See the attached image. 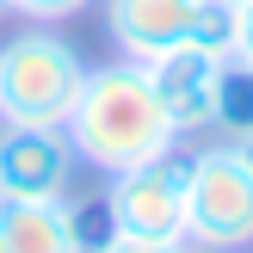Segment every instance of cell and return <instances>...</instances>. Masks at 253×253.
I'll return each mask as SVG.
<instances>
[{
    "label": "cell",
    "instance_id": "obj_1",
    "mask_svg": "<svg viewBox=\"0 0 253 253\" xmlns=\"http://www.w3.org/2000/svg\"><path fill=\"white\" fill-rule=\"evenodd\" d=\"M62 130H68L81 167H99L105 179L179 148V130H173V118H167V105H161V93H155L142 62L86 68L81 99H74Z\"/></svg>",
    "mask_w": 253,
    "mask_h": 253
},
{
    "label": "cell",
    "instance_id": "obj_2",
    "mask_svg": "<svg viewBox=\"0 0 253 253\" xmlns=\"http://www.w3.org/2000/svg\"><path fill=\"white\" fill-rule=\"evenodd\" d=\"M86 62L68 37L49 25H25L19 37L0 43V124H68L81 99Z\"/></svg>",
    "mask_w": 253,
    "mask_h": 253
},
{
    "label": "cell",
    "instance_id": "obj_3",
    "mask_svg": "<svg viewBox=\"0 0 253 253\" xmlns=\"http://www.w3.org/2000/svg\"><path fill=\"white\" fill-rule=\"evenodd\" d=\"M185 247L247 253L253 247V173L235 142L185 155Z\"/></svg>",
    "mask_w": 253,
    "mask_h": 253
},
{
    "label": "cell",
    "instance_id": "obj_4",
    "mask_svg": "<svg viewBox=\"0 0 253 253\" xmlns=\"http://www.w3.org/2000/svg\"><path fill=\"white\" fill-rule=\"evenodd\" d=\"M105 210H111V235H142V241H173L185 247V155L142 161L105 179Z\"/></svg>",
    "mask_w": 253,
    "mask_h": 253
},
{
    "label": "cell",
    "instance_id": "obj_5",
    "mask_svg": "<svg viewBox=\"0 0 253 253\" xmlns=\"http://www.w3.org/2000/svg\"><path fill=\"white\" fill-rule=\"evenodd\" d=\"M74 173H81V155H74L68 130H56V124H0V198H19V204L68 198Z\"/></svg>",
    "mask_w": 253,
    "mask_h": 253
},
{
    "label": "cell",
    "instance_id": "obj_6",
    "mask_svg": "<svg viewBox=\"0 0 253 253\" xmlns=\"http://www.w3.org/2000/svg\"><path fill=\"white\" fill-rule=\"evenodd\" d=\"M142 68H148V81H155V93H161V105H167V118H173L179 136L216 130V99H222V68H229V56H210V49H198V43H179V49H167V56L142 62Z\"/></svg>",
    "mask_w": 253,
    "mask_h": 253
},
{
    "label": "cell",
    "instance_id": "obj_7",
    "mask_svg": "<svg viewBox=\"0 0 253 253\" xmlns=\"http://www.w3.org/2000/svg\"><path fill=\"white\" fill-rule=\"evenodd\" d=\"M192 25H198V0H105V31L124 62H155L192 43Z\"/></svg>",
    "mask_w": 253,
    "mask_h": 253
},
{
    "label": "cell",
    "instance_id": "obj_8",
    "mask_svg": "<svg viewBox=\"0 0 253 253\" xmlns=\"http://www.w3.org/2000/svg\"><path fill=\"white\" fill-rule=\"evenodd\" d=\"M0 253H86L81 222H74V198H0Z\"/></svg>",
    "mask_w": 253,
    "mask_h": 253
},
{
    "label": "cell",
    "instance_id": "obj_9",
    "mask_svg": "<svg viewBox=\"0 0 253 253\" xmlns=\"http://www.w3.org/2000/svg\"><path fill=\"white\" fill-rule=\"evenodd\" d=\"M247 130H253V68L229 56V68H222V99H216V136L222 142H241Z\"/></svg>",
    "mask_w": 253,
    "mask_h": 253
},
{
    "label": "cell",
    "instance_id": "obj_10",
    "mask_svg": "<svg viewBox=\"0 0 253 253\" xmlns=\"http://www.w3.org/2000/svg\"><path fill=\"white\" fill-rule=\"evenodd\" d=\"M192 43L210 49V56H235V0H198Z\"/></svg>",
    "mask_w": 253,
    "mask_h": 253
},
{
    "label": "cell",
    "instance_id": "obj_11",
    "mask_svg": "<svg viewBox=\"0 0 253 253\" xmlns=\"http://www.w3.org/2000/svg\"><path fill=\"white\" fill-rule=\"evenodd\" d=\"M93 0H12V12L19 19H31V25H62V19H74V12H86Z\"/></svg>",
    "mask_w": 253,
    "mask_h": 253
},
{
    "label": "cell",
    "instance_id": "obj_12",
    "mask_svg": "<svg viewBox=\"0 0 253 253\" xmlns=\"http://www.w3.org/2000/svg\"><path fill=\"white\" fill-rule=\"evenodd\" d=\"M93 253H179L173 241H142V235H105Z\"/></svg>",
    "mask_w": 253,
    "mask_h": 253
},
{
    "label": "cell",
    "instance_id": "obj_13",
    "mask_svg": "<svg viewBox=\"0 0 253 253\" xmlns=\"http://www.w3.org/2000/svg\"><path fill=\"white\" fill-rule=\"evenodd\" d=\"M235 62L253 68V0H235Z\"/></svg>",
    "mask_w": 253,
    "mask_h": 253
},
{
    "label": "cell",
    "instance_id": "obj_14",
    "mask_svg": "<svg viewBox=\"0 0 253 253\" xmlns=\"http://www.w3.org/2000/svg\"><path fill=\"white\" fill-rule=\"evenodd\" d=\"M235 155H241V161H247V173H253V130L241 136V142H235Z\"/></svg>",
    "mask_w": 253,
    "mask_h": 253
},
{
    "label": "cell",
    "instance_id": "obj_15",
    "mask_svg": "<svg viewBox=\"0 0 253 253\" xmlns=\"http://www.w3.org/2000/svg\"><path fill=\"white\" fill-rule=\"evenodd\" d=\"M6 12H12V0H0V19H6Z\"/></svg>",
    "mask_w": 253,
    "mask_h": 253
},
{
    "label": "cell",
    "instance_id": "obj_16",
    "mask_svg": "<svg viewBox=\"0 0 253 253\" xmlns=\"http://www.w3.org/2000/svg\"><path fill=\"white\" fill-rule=\"evenodd\" d=\"M179 253H210V247H179Z\"/></svg>",
    "mask_w": 253,
    "mask_h": 253
}]
</instances>
